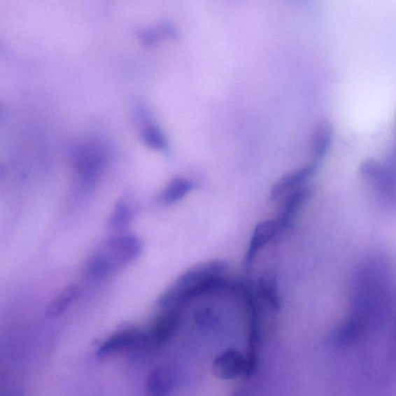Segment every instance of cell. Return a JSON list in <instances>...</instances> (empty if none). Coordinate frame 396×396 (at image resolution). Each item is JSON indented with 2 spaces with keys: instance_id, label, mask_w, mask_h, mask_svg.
I'll use <instances>...</instances> for the list:
<instances>
[{
  "instance_id": "6da1fadb",
  "label": "cell",
  "mask_w": 396,
  "mask_h": 396,
  "mask_svg": "<svg viewBox=\"0 0 396 396\" xmlns=\"http://www.w3.org/2000/svg\"><path fill=\"white\" fill-rule=\"evenodd\" d=\"M117 268L135 260L142 252V241L133 234L110 239L101 249Z\"/></svg>"
},
{
  "instance_id": "7a4b0ae2",
  "label": "cell",
  "mask_w": 396,
  "mask_h": 396,
  "mask_svg": "<svg viewBox=\"0 0 396 396\" xmlns=\"http://www.w3.org/2000/svg\"><path fill=\"white\" fill-rule=\"evenodd\" d=\"M148 342V335L136 329H126L117 332L101 343L97 354L108 356L136 348Z\"/></svg>"
},
{
  "instance_id": "3957f363",
  "label": "cell",
  "mask_w": 396,
  "mask_h": 396,
  "mask_svg": "<svg viewBox=\"0 0 396 396\" xmlns=\"http://www.w3.org/2000/svg\"><path fill=\"white\" fill-rule=\"evenodd\" d=\"M173 373L165 367H160L150 372L146 383L148 396H169L174 388Z\"/></svg>"
},
{
  "instance_id": "277c9868",
  "label": "cell",
  "mask_w": 396,
  "mask_h": 396,
  "mask_svg": "<svg viewBox=\"0 0 396 396\" xmlns=\"http://www.w3.org/2000/svg\"><path fill=\"white\" fill-rule=\"evenodd\" d=\"M195 185L192 181L177 178L168 183L160 195L159 201L164 204H172L178 201L192 190Z\"/></svg>"
},
{
  "instance_id": "5b68a950",
  "label": "cell",
  "mask_w": 396,
  "mask_h": 396,
  "mask_svg": "<svg viewBox=\"0 0 396 396\" xmlns=\"http://www.w3.org/2000/svg\"><path fill=\"white\" fill-rule=\"evenodd\" d=\"M332 129L327 122H320L312 136L311 150L314 161H318L325 156L331 144Z\"/></svg>"
},
{
  "instance_id": "8992f818",
  "label": "cell",
  "mask_w": 396,
  "mask_h": 396,
  "mask_svg": "<svg viewBox=\"0 0 396 396\" xmlns=\"http://www.w3.org/2000/svg\"><path fill=\"white\" fill-rule=\"evenodd\" d=\"M115 269L114 264L100 250L94 254L87 262L86 273L92 280L101 281L111 274Z\"/></svg>"
},
{
  "instance_id": "52a82bcc",
  "label": "cell",
  "mask_w": 396,
  "mask_h": 396,
  "mask_svg": "<svg viewBox=\"0 0 396 396\" xmlns=\"http://www.w3.org/2000/svg\"><path fill=\"white\" fill-rule=\"evenodd\" d=\"M80 290L77 285H71L62 290L50 302L47 308L46 313L49 318L59 316L67 308L78 298Z\"/></svg>"
},
{
  "instance_id": "ba28073f",
  "label": "cell",
  "mask_w": 396,
  "mask_h": 396,
  "mask_svg": "<svg viewBox=\"0 0 396 396\" xmlns=\"http://www.w3.org/2000/svg\"><path fill=\"white\" fill-rule=\"evenodd\" d=\"M134 218L133 208L126 201H119L109 220L110 228L113 230L121 231L127 229Z\"/></svg>"
},
{
  "instance_id": "9c48e42d",
  "label": "cell",
  "mask_w": 396,
  "mask_h": 396,
  "mask_svg": "<svg viewBox=\"0 0 396 396\" xmlns=\"http://www.w3.org/2000/svg\"><path fill=\"white\" fill-rule=\"evenodd\" d=\"M143 141L145 143L148 144L150 148L164 150L167 148V141L165 136L163 135L158 128L153 126H148L144 129Z\"/></svg>"
}]
</instances>
